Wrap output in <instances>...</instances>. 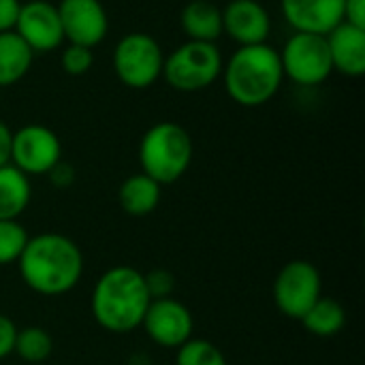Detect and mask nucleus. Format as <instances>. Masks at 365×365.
Segmentation results:
<instances>
[{
  "mask_svg": "<svg viewBox=\"0 0 365 365\" xmlns=\"http://www.w3.org/2000/svg\"><path fill=\"white\" fill-rule=\"evenodd\" d=\"M15 265L21 282L41 297H62L83 276L81 248L62 233L32 235Z\"/></svg>",
  "mask_w": 365,
  "mask_h": 365,
  "instance_id": "nucleus-1",
  "label": "nucleus"
},
{
  "mask_svg": "<svg viewBox=\"0 0 365 365\" xmlns=\"http://www.w3.org/2000/svg\"><path fill=\"white\" fill-rule=\"evenodd\" d=\"M150 302L145 276L137 267L115 265L98 276L90 312L101 329L113 336H126L141 327Z\"/></svg>",
  "mask_w": 365,
  "mask_h": 365,
  "instance_id": "nucleus-2",
  "label": "nucleus"
},
{
  "mask_svg": "<svg viewBox=\"0 0 365 365\" xmlns=\"http://www.w3.org/2000/svg\"><path fill=\"white\" fill-rule=\"evenodd\" d=\"M220 77L231 101L250 109L261 107L278 94L284 81L280 53L269 43L240 47L222 64Z\"/></svg>",
  "mask_w": 365,
  "mask_h": 365,
  "instance_id": "nucleus-3",
  "label": "nucleus"
},
{
  "mask_svg": "<svg viewBox=\"0 0 365 365\" xmlns=\"http://www.w3.org/2000/svg\"><path fill=\"white\" fill-rule=\"evenodd\" d=\"M195 156L192 137L178 122H158L150 126L139 141L141 173L160 186L175 184L190 169Z\"/></svg>",
  "mask_w": 365,
  "mask_h": 365,
  "instance_id": "nucleus-4",
  "label": "nucleus"
},
{
  "mask_svg": "<svg viewBox=\"0 0 365 365\" xmlns=\"http://www.w3.org/2000/svg\"><path fill=\"white\" fill-rule=\"evenodd\" d=\"M222 64L216 43L186 41L165 56L163 77L178 92H201L222 75Z\"/></svg>",
  "mask_w": 365,
  "mask_h": 365,
  "instance_id": "nucleus-5",
  "label": "nucleus"
},
{
  "mask_svg": "<svg viewBox=\"0 0 365 365\" xmlns=\"http://www.w3.org/2000/svg\"><path fill=\"white\" fill-rule=\"evenodd\" d=\"M165 53L160 43L145 32H128L113 47V71L130 90H145L163 77Z\"/></svg>",
  "mask_w": 365,
  "mask_h": 365,
  "instance_id": "nucleus-6",
  "label": "nucleus"
},
{
  "mask_svg": "<svg viewBox=\"0 0 365 365\" xmlns=\"http://www.w3.org/2000/svg\"><path fill=\"white\" fill-rule=\"evenodd\" d=\"M278 53L284 79H291L297 86H321L334 73L327 41L323 34L293 32Z\"/></svg>",
  "mask_w": 365,
  "mask_h": 365,
  "instance_id": "nucleus-7",
  "label": "nucleus"
},
{
  "mask_svg": "<svg viewBox=\"0 0 365 365\" xmlns=\"http://www.w3.org/2000/svg\"><path fill=\"white\" fill-rule=\"evenodd\" d=\"M274 304L293 321H302L304 314L323 297V278L314 263L297 259L287 263L274 280Z\"/></svg>",
  "mask_w": 365,
  "mask_h": 365,
  "instance_id": "nucleus-8",
  "label": "nucleus"
},
{
  "mask_svg": "<svg viewBox=\"0 0 365 365\" xmlns=\"http://www.w3.org/2000/svg\"><path fill=\"white\" fill-rule=\"evenodd\" d=\"M62 160L60 137L43 124H26L13 130L11 165L28 178L47 175Z\"/></svg>",
  "mask_w": 365,
  "mask_h": 365,
  "instance_id": "nucleus-9",
  "label": "nucleus"
},
{
  "mask_svg": "<svg viewBox=\"0 0 365 365\" xmlns=\"http://www.w3.org/2000/svg\"><path fill=\"white\" fill-rule=\"evenodd\" d=\"M148 338L160 349H180L192 338L195 317L186 304L175 297L152 299L141 323Z\"/></svg>",
  "mask_w": 365,
  "mask_h": 365,
  "instance_id": "nucleus-10",
  "label": "nucleus"
},
{
  "mask_svg": "<svg viewBox=\"0 0 365 365\" xmlns=\"http://www.w3.org/2000/svg\"><path fill=\"white\" fill-rule=\"evenodd\" d=\"M64 41L94 49L105 41L109 17L101 0H60L56 4Z\"/></svg>",
  "mask_w": 365,
  "mask_h": 365,
  "instance_id": "nucleus-11",
  "label": "nucleus"
},
{
  "mask_svg": "<svg viewBox=\"0 0 365 365\" xmlns=\"http://www.w3.org/2000/svg\"><path fill=\"white\" fill-rule=\"evenodd\" d=\"M13 32H17L34 53H49L64 41L58 9L47 0L21 2Z\"/></svg>",
  "mask_w": 365,
  "mask_h": 365,
  "instance_id": "nucleus-12",
  "label": "nucleus"
},
{
  "mask_svg": "<svg viewBox=\"0 0 365 365\" xmlns=\"http://www.w3.org/2000/svg\"><path fill=\"white\" fill-rule=\"evenodd\" d=\"M222 34H229L240 47L267 43L272 34L269 11L259 0H231L222 9Z\"/></svg>",
  "mask_w": 365,
  "mask_h": 365,
  "instance_id": "nucleus-13",
  "label": "nucleus"
},
{
  "mask_svg": "<svg viewBox=\"0 0 365 365\" xmlns=\"http://www.w3.org/2000/svg\"><path fill=\"white\" fill-rule=\"evenodd\" d=\"M280 9L295 32L325 36L344 21V0H280Z\"/></svg>",
  "mask_w": 365,
  "mask_h": 365,
  "instance_id": "nucleus-14",
  "label": "nucleus"
},
{
  "mask_svg": "<svg viewBox=\"0 0 365 365\" xmlns=\"http://www.w3.org/2000/svg\"><path fill=\"white\" fill-rule=\"evenodd\" d=\"M334 71L346 77H361L365 73V30L346 21L338 24L325 34Z\"/></svg>",
  "mask_w": 365,
  "mask_h": 365,
  "instance_id": "nucleus-15",
  "label": "nucleus"
},
{
  "mask_svg": "<svg viewBox=\"0 0 365 365\" xmlns=\"http://www.w3.org/2000/svg\"><path fill=\"white\" fill-rule=\"evenodd\" d=\"M180 24L188 41L216 43L222 36V9L212 0H190L180 13Z\"/></svg>",
  "mask_w": 365,
  "mask_h": 365,
  "instance_id": "nucleus-16",
  "label": "nucleus"
},
{
  "mask_svg": "<svg viewBox=\"0 0 365 365\" xmlns=\"http://www.w3.org/2000/svg\"><path fill=\"white\" fill-rule=\"evenodd\" d=\"M160 197H163V186L141 171L128 175L118 190L120 207L135 218L150 216L158 207Z\"/></svg>",
  "mask_w": 365,
  "mask_h": 365,
  "instance_id": "nucleus-17",
  "label": "nucleus"
},
{
  "mask_svg": "<svg viewBox=\"0 0 365 365\" xmlns=\"http://www.w3.org/2000/svg\"><path fill=\"white\" fill-rule=\"evenodd\" d=\"M32 199V184L13 165L0 167V220H19Z\"/></svg>",
  "mask_w": 365,
  "mask_h": 365,
  "instance_id": "nucleus-18",
  "label": "nucleus"
},
{
  "mask_svg": "<svg viewBox=\"0 0 365 365\" xmlns=\"http://www.w3.org/2000/svg\"><path fill=\"white\" fill-rule=\"evenodd\" d=\"M34 60V51L19 38L17 32H0V88L21 81Z\"/></svg>",
  "mask_w": 365,
  "mask_h": 365,
  "instance_id": "nucleus-19",
  "label": "nucleus"
},
{
  "mask_svg": "<svg viewBox=\"0 0 365 365\" xmlns=\"http://www.w3.org/2000/svg\"><path fill=\"white\" fill-rule=\"evenodd\" d=\"M308 334L317 338H334L346 325V310L338 299L321 297L302 319Z\"/></svg>",
  "mask_w": 365,
  "mask_h": 365,
  "instance_id": "nucleus-20",
  "label": "nucleus"
},
{
  "mask_svg": "<svg viewBox=\"0 0 365 365\" xmlns=\"http://www.w3.org/2000/svg\"><path fill=\"white\" fill-rule=\"evenodd\" d=\"M53 353V338L47 329L30 325L17 329L13 355H17L26 364H43Z\"/></svg>",
  "mask_w": 365,
  "mask_h": 365,
  "instance_id": "nucleus-21",
  "label": "nucleus"
},
{
  "mask_svg": "<svg viewBox=\"0 0 365 365\" xmlns=\"http://www.w3.org/2000/svg\"><path fill=\"white\" fill-rule=\"evenodd\" d=\"M175 365H229L225 353L210 340L190 338L175 349Z\"/></svg>",
  "mask_w": 365,
  "mask_h": 365,
  "instance_id": "nucleus-22",
  "label": "nucleus"
},
{
  "mask_svg": "<svg viewBox=\"0 0 365 365\" xmlns=\"http://www.w3.org/2000/svg\"><path fill=\"white\" fill-rule=\"evenodd\" d=\"M30 235L19 220H0V267L15 265Z\"/></svg>",
  "mask_w": 365,
  "mask_h": 365,
  "instance_id": "nucleus-23",
  "label": "nucleus"
},
{
  "mask_svg": "<svg viewBox=\"0 0 365 365\" xmlns=\"http://www.w3.org/2000/svg\"><path fill=\"white\" fill-rule=\"evenodd\" d=\"M62 68L64 73L73 75V77H79V75H86L92 64H94V53L90 47H83V45H66L64 51H62Z\"/></svg>",
  "mask_w": 365,
  "mask_h": 365,
  "instance_id": "nucleus-24",
  "label": "nucleus"
},
{
  "mask_svg": "<svg viewBox=\"0 0 365 365\" xmlns=\"http://www.w3.org/2000/svg\"><path fill=\"white\" fill-rule=\"evenodd\" d=\"M145 276V287L150 293V299H165V297H173L175 293V276L169 269H152Z\"/></svg>",
  "mask_w": 365,
  "mask_h": 365,
  "instance_id": "nucleus-25",
  "label": "nucleus"
},
{
  "mask_svg": "<svg viewBox=\"0 0 365 365\" xmlns=\"http://www.w3.org/2000/svg\"><path fill=\"white\" fill-rule=\"evenodd\" d=\"M17 325L0 312V361L6 359L9 355H13L15 349V338H17Z\"/></svg>",
  "mask_w": 365,
  "mask_h": 365,
  "instance_id": "nucleus-26",
  "label": "nucleus"
},
{
  "mask_svg": "<svg viewBox=\"0 0 365 365\" xmlns=\"http://www.w3.org/2000/svg\"><path fill=\"white\" fill-rule=\"evenodd\" d=\"M47 178H49V182H51L56 188H68V186H73V182H75V169H73V165L60 160V163L47 173Z\"/></svg>",
  "mask_w": 365,
  "mask_h": 365,
  "instance_id": "nucleus-27",
  "label": "nucleus"
},
{
  "mask_svg": "<svg viewBox=\"0 0 365 365\" xmlns=\"http://www.w3.org/2000/svg\"><path fill=\"white\" fill-rule=\"evenodd\" d=\"M19 9L21 0H0V32H9L15 28Z\"/></svg>",
  "mask_w": 365,
  "mask_h": 365,
  "instance_id": "nucleus-28",
  "label": "nucleus"
},
{
  "mask_svg": "<svg viewBox=\"0 0 365 365\" xmlns=\"http://www.w3.org/2000/svg\"><path fill=\"white\" fill-rule=\"evenodd\" d=\"M344 21L365 30V0H344Z\"/></svg>",
  "mask_w": 365,
  "mask_h": 365,
  "instance_id": "nucleus-29",
  "label": "nucleus"
},
{
  "mask_svg": "<svg viewBox=\"0 0 365 365\" xmlns=\"http://www.w3.org/2000/svg\"><path fill=\"white\" fill-rule=\"evenodd\" d=\"M11 141H13V130L9 128L6 122L0 120V167L11 165Z\"/></svg>",
  "mask_w": 365,
  "mask_h": 365,
  "instance_id": "nucleus-30",
  "label": "nucleus"
},
{
  "mask_svg": "<svg viewBox=\"0 0 365 365\" xmlns=\"http://www.w3.org/2000/svg\"><path fill=\"white\" fill-rule=\"evenodd\" d=\"M126 365H154V361H152V357L145 355V353H135V355L128 357Z\"/></svg>",
  "mask_w": 365,
  "mask_h": 365,
  "instance_id": "nucleus-31",
  "label": "nucleus"
}]
</instances>
